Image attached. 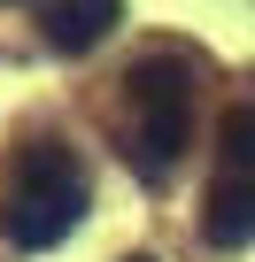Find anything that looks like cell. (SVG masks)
I'll use <instances>...</instances> for the list:
<instances>
[{
    "instance_id": "cell-1",
    "label": "cell",
    "mask_w": 255,
    "mask_h": 262,
    "mask_svg": "<svg viewBox=\"0 0 255 262\" xmlns=\"http://www.w3.org/2000/svg\"><path fill=\"white\" fill-rule=\"evenodd\" d=\"M85 224V162L54 139H31L8 170V193H0V239L39 254L54 239H70Z\"/></svg>"
},
{
    "instance_id": "cell-2",
    "label": "cell",
    "mask_w": 255,
    "mask_h": 262,
    "mask_svg": "<svg viewBox=\"0 0 255 262\" xmlns=\"http://www.w3.org/2000/svg\"><path fill=\"white\" fill-rule=\"evenodd\" d=\"M124 85H132V162L147 185H163L178 170V147H186L193 77H186V62H140Z\"/></svg>"
},
{
    "instance_id": "cell-3",
    "label": "cell",
    "mask_w": 255,
    "mask_h": 262,
    "mask_svg": "<svg viewBox=\"0 0 255 262\" xmlns=\"http://www.w3.org/2000/svg\"><path fill=\"white\" fill-rule=\"evenodd\" d=\"M116 24H124V0H47V8H39V31H47L54 54H85Z\"/></svg>"
},
{
    "instance_id": "cell-4",
    "label": "cell",
    "mask_w": 255,
    "mask_h": 262,
    "mask_svg": "<svg viewBox=\"0 0 255 262\" xmlns=\"http://www.w3.org/2000/svg\"><path fill=\"white\" fill-rule=\"evenodd\" d=\"M201 231H209V247H247L255 239V178H217L201 201Z\"/></svg>"
},
{
    "instance_id": "cell-5",
    "label": "cell",
    "mask_w": 255,
    "mask_h": 262,
    "mask_svg": "<svg viewBox=\"0 0 255 262\" xmlns=\"http://www.w3.org/2000/svg\"><path fill=\"white\" fill-rule=\"evenodd\" d=\"M217 162L224 178H255V108H232L217 123Z\"/></svg>"
},
{
    "instance_id": "cell-6",
    "label": "cell",
    "mask_w": 255,
    "mask_h": 262,
    "mask_svg": "<svg viewBox=\"0 0 255 262\" xmlns=\"http://www.w3.org/2000/svg\"><path fill=\"white\" fill-rule=\"evenodd\" d=\"M124 262H155V254H124Z\"/></svg>"
}]
</instances>
